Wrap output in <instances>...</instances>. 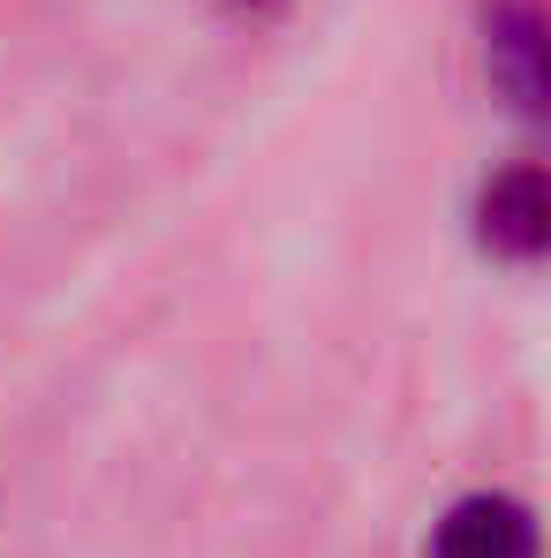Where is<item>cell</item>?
I'll return each mask as SVG.
<instances>
[{
    "instance_id": "6da1fadb",
    "label": "cell",
    "mask_w": 551,
    "mask_h": 558,
    "mask_svg": "<svg viewBox=\"0 0 551 558\" xmlns=\"http://www.w3.org/2000/svg\"><path fill=\"white\" fill-rule=\"evenodd\" d=\"M431 558H537V521L522 498H499V490L460 498L431 536Z\"/></svg>"
},
{
    "instance_id": "7a4b0ae2",
    "label": "cell",
    "mask_w": 551,
    "mask_h": 558,
    "mask_svg": "<svg viewBox=\"0 0 551 558\" xmlns=\"http://www.w3.org/2000/svg\"><path fill=\"white\" fill-rule=\"evenodd\" d=\"M483 242L514 265H537L551 242V189L537 167H514L483 189Z\"/></svg>"
}]
</instances>
